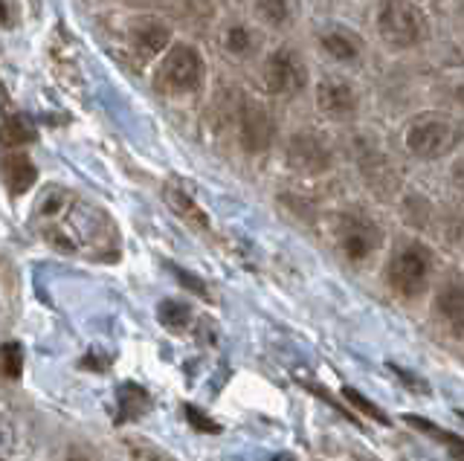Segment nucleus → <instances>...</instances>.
<instances>
[{
  "label": "nucleus",
  "instance_id": "nucleus-2",
  "mask_svg": "<svg viewBox=\"0 0 464 461\" xmlns=\"http://www.w3.org/2000/svg\"><path fill=\"white\" fill-rule=\"evenodd\" d=\"M377 33L392 50H412L427 35V24L420 9L410 0H383L377 9Z\"/></svg>",
  "mask_w": 464,
  "mask_h": 461
},
{
  "label": "nucleus",
  "instance_id": "nucleus-11",
  "mask_svg": "<svg viewBox=\"0 0 464 461\" xmlns=\"http://www.w3.org/2000/svg\"><path fill=\"white\" fill-rule=\"evenodd\" d=\"M360 168H362V178H366V183H369V189H372L377 197L389 200L392 195L398 192L401 178H398L395 166H392L381 151H362V157H360Z\"/></svg>",
  "mask_w": 464,
  "mask_h": 461
},
{
  "label": "nucleus",
  "instance_id": "nucleus-16",
  "mask_svg": "<svg viewBox=\"0 0 464 461\" xmlns=\"http://www.w3.org/2000/svg\"><path fill=\"white\" fill-rule=\"evenodd\" d=\"M319 47H323L334 62H357V55H360L357 41L348 33H325L319 38Z\"/></svg>",
  "mask_w": 464,
  "mask_h": 461
},
{
  "label": "nucleus",
  "instance_id": "nucleus-12",
  "mask_svg": "<svg viewBox=\"0 0 464 461\" xmlns=\"http://www.w3.org/2000/svg\"><path fill=\"white\" fill-rule=\"evenodd\" d=\"M4 180H6L9 195H14V197H21V195H26L29 189H33L35 180H38V168H35L33 160H29V154H24L21 149L18 151H6V157H4Z\"/></svg>",
  "mask_w": 464,
  "mask_h": 461
},
{
  "label": "nucleus",
  "instance_id": "nucleus-22",
  "mask_svg": "<svg viewBox=\"0 0 464 461\" xmlns=\"http://www.w3.org/2000/svg\"><path fill=\"white\" fill-rule=\"evenodd\" d=\"M224 44H227V50L232 55H246V53L253 50V35H250L246 26H229Z\"/></svg>",
  "mask_w": 464,
  "mask_h": 461
},
{
  "label": "nucleus",
  "instance_id": "nucleus-20",
  "mask_svg": "<svg viewBox=\"0 0 464 461\" xmlns=\"http://www.w3.org/2000/svg\"><path fill=\"white\" fill-rule=\"evenodd\" d=\"M343 398H345V400H352V403H354V407H357V409H360L362 415H369V418H374V421H377V424H383V427L389 424V418H386V412H383L381 407H374V403H372V400H366V398H362V395L357 392V389H352V386H345V389H343Z\"/></svg>",
  "mask_w": 464,
  "mask_h": 461
},
{
  "label": "nucleus",
  "instance_id": "nucleus-18",
  "mask_svg": "<svg viewBox=\"0 0 464 461\" xmlns=\"http://www.w3.org/2000/svg\"><path fill=\"white\" fill-rule=\"evenodd\" d=\"M157 320L160 325H166L169 331H183L188 322H192V308L180 299H163L157 308Z\"/></svg>",
  "mask_w": 464,
  "mask_h": 461
},
{
  "label": "nucleus",
  "instance_id": "nucleus-6",
  "mask_svg": "<svg viewBox=\"0 0 464 461\" xmlns=\"http://www.w3.org/2000/svg\"><path fill=\"white\" fill-rule=\"evenodd\" d=\"M453 125L441 117H420L410 125L406 131V149H410L420 160H435L441 157L450 146H453Z\"/></svg>",
  "mask_w": 464,
  "mask_h": 461
},
{
  "label": "nucleus",
  "instance_id": "nucleus-26",
  "mask_svg": "<svg viewBox=\"0 0 464 461\" xmlns=\"http://www.w3.org/2000/svg\"><path fill=\"white\" fill-rule=\"evenodd\" d=\"M453 186H456V192L464 197V163H459V166L453 168Z\"/></svg>",
  "mask_w": 464,
  "mask_h": 461
},
{
  "label": "nucleus",
  "instance_id": "nucleus-23",
  "mask_svg": "<svg viewBox=\"0 0 464 461\" xmlns=\"http://www.w3.org/2000/svg\"><path fill=\"white\" fill-rule=\"evenodd\" d=\"M183 412H186V421L192 424L198 432H221V427H218L207 412H200L198 407H186Z\"/></svg>",
  "mask_w": 464,
  "mask_h": 461
},
{
  "label": "nucleus",
  "instance_id": "nucleus-5",
  "mask_svg": "<svg viewBox=\"0 0 464 461\" xmlns=\"http://www.w3.org/2000/svg\"><path fill=\"white\" fill-rule=\"evenodd\" d=\"M261 76H265L267 91L276 96H294L304 88V84H308V70H304L299 55L287 47L267 55Z\"/></svg>",
  "mask_w": 464,
  "mask_h": 461
},
{
  "label": "nucleus",
  "instance_id": "nucleus-4",
  "mask_svg": "<svg viewBox=\"0 0 464 461\" xmlns=\"http://www.w3.org/2000/svg\"><path fill=\"white\" fill-rule=\"evenodd\" d=\"M337 247L348 262H366V258L383 244V233L372 218L362 215H343L337 224Z\"/></svg>",
  "mask_w": 464,
  "mask_h": 461
},
{
  "label": "nucleus",
  "instance_id": "nucleus-8",
  "mask_svg": "<svg viewBox=\"0 0 464 461\" xmlns=\"http://www.w3.org/2000/svg\"><path fill=\"white\" fill-rule=\"evenodd\" d=\"M287 163L294 171H302V175H325L334 166V154L331 149L325 146L323 139L316 134H308V131H299L287 139Z\"/></svg>",
  "mask_w": 464,
  "mask_h": 461
},
{
  "label": "nucleus",
  "instance_id": "nucleus-17",
  "mask_svg": "<svg viewBox=\"0 0 464 461\" xmlns=\"http://www.w3.org/2000/svg\"><path fill=\"white\" fill-rule=\"evenodd\" d=\"M253 4L258 18L267 26H276V30H282V26L294 21V4L290 0H253Z\"/></svg>",
  "mask_w": 464,
  "mask_h": 461
},
{
  "label": "nucleus",
  "instance_id": "nucleus-7",
  "mask_svg": "<svg viewBox=\"0 0 464 461\" xmlns=\"http://www.w3.org/2000/svg\"><path fill=\"white\" fill-rule=\"evenodd\" d=\"M276 122L270 110L256 102V99H244L238 110V139L246 154H265L273 146Z\"/></svg>",
  "mask_w": 464,
  "mask_h": 461
},
{
  "label": "nucleus",
  "instance_id": "nucleus-10",
  "mask_svg": "<svg viewBox=\"0 0 464 461\" xmlns=\"http://www.w3.org/2000/svg\"><path fill=\"white\" fill-rule=\"evenodd\" d=\"M435 313L450 328V334L464 340V279H450L435 293Z\"/></svg>",
  "mask_w": 464,
  "mask_h": 461
},
{
  "label": "nucleus",
  "instance_id": "nucleus-27",
  "mask_svg": "<svg viewBox=\"0 0 464 461\" xmlns=\"http://www.w3.org/2000/svg\"><path fill=\"white\" fill-rule=\"evenodd\" d=\"M270 461H294V456H290V453H282V456H276V458H270Z\"/></svg>",
  "mask_w": 464,
  "mask_h": 461
},
{
  "label": "nucleus",
  "instance_id": "nucleus-9",
  "mask_svg": "<svg viewBox=\"0 0 464 461\" xmlns=\"http://www.w3.org/2000/svg\"><path fill=\"white\" fill-rule=\"evenodd\" d=\"M316 105L319 110L331 120H345L354 117L360 99L354 93V88L343 79H323L316 84Z\"/></svg>",
  "mask_w": 464,
  "mask_h": 461
},
{
  "label": "nucleus",
  "instance_id": "nucleus-24",
  "mask_svg": "<svg viewBox=\"0 0 464 461\" xmlns=\"http://www.w3.org/2000/svg\"><path fill=\"white\" fill-rule=\"evenodd\" d=\"M174 276H178V282H180L183 287H188L192 293H198V296H209L207 284H203L198 276H192V273H186V270H178V267H174Z\"/></svg>",
  "mask_w": 464,
  "mask_h": 461
},
{
  "label": "nucleus",
  "instance_id": "nucleus-28",
  "mask_svg": "<svg viewBox=\"0 0 464 461\" xmlns=\"http://www.w3.org/2000/svg\"><path fill=\"white\" fill-rule=\"evenodd\" d=\"M456 99L464 105V84H459V88H456Z\"/></svg>",
  "mask_w": 464,
  "mask_h": 461
},
{
  "label": "nucleus",
  "instance_id": "nucleus-19",
  "mask_svg": "<svg viewBox=\"0 0 464 461\" xmlns=\"http://www.w3.org/2000/svg\"><path fill=\"white\" fill-rule=\"evenodd\" d=\"M35 139V128L33 122H29L26 117H21V113H9L6 122H4V146L6 149H21L26 146V142Z\"/></svg>",
  "mask_w": 464,
  "mask_h": 461
},
{
  "label": "nucleus",
  "instance_id": "nucleus-21",
  "mask_svg": "<svg viewBox=\"0 0 464 461\" xmlns=\"http://www.w3.org/2000/svg\"><path fill=\"white\" fill-rule=\"evenodd\" d=\"M24 371V349L21 342H6L4 345V374L6 380H18Z\"/></svg>",
  "mask_w": 464,
  "mask_h": 461
},
{
  "label": "nucleus",
  "instance_id": "nucleus-13",
  "mask_svg": "<svg viewBox=\"0 0 464 461\" xmlns=\"http://www.w3.org/2000/svg\"><path fill=\"white\" fill-rule=\"evenodd\" d=\"M163 197H166L169 209L178 215V218H183V224L200 229V233H207V229H209V215L198 206V200L188 195L183 186L169 183L166 189H163Z\"/></svg>",
  "mask_w": 464,
  "mask_h": 461
},
{
  "label": "nucleus",
  "instance_id": "nucleus-1",
  "mask_svg": "<svg viewBox=\"0 0 464 461\" xmlns=\"http://www.w3.org/2000/svg\"><path fill=\"white\" fill-rule=\"evenodd\" d=\"M432 279V253L424 244H403L386 264V284L403 299H418L427 293Z\"/></svg>",
  "mask_w": 464,
  "mask_h": 461
},
{
  "label": "nucleus",
  "instance_id": "nucleus-15",
  "mask_svg": "<svg viewBox=\"0 0 464 461\" xmlns=\"http://www.w3.org/2000/svg\"><path fill=\"white\" fill-rule=\"evenodd\" d=\"M116 403H120V421H137V418H142L151 409L149 392L137 383H122L120 395H116Z\"/></svg>",
  "mask_w": 464,
  "mask_h": 461
},
{
  "label": "nucleus",
  "instance_id": "nucleus-29",
  "mask_svg": "<svg viewBox=\"0 0 464 461\" xmlns=\"http://www.w3.org/2000/svg\"><path fill=\"white\" fill-rule=\"evenodd\" d=\"M459 415H461V418H464V412H459Z\"/></svg>",
  "mask_w": 464,
  "mask_h": 461
},
{
  "label": "nucleus",
  "instance_id": "nucleus-25",
  "mask_svg": "<svg viewBox=\"0 0 464 461\" xmlns=\"http://www.w3.org/2000/svg\"><path fill=\"white\" fill-rule=\"evenodd\" d=\"M389 369H392V371H395V374H398V378H401V380H403L406 386H410V389H412V392H415V389H418V392H420V395H430V386H427L424 380H420V378H410V374H406L403 369H398V366H389Z\"/></svg>",
  "mask_w": 464,
  "mask_h": 461
},
{
  "label": "nucleus",
  "instance_id": "nucleus-14",
  "mask_svg": "<svg viewBox=\"0 0 464 461\" xmlns=\"http://www.w3.org/2000/svg\"><path fill=\"white\" fill-rule=\"evenodd\" d=\"M130 38H134V47L145 55H160L169 44H171V30L166 24L160 21H142L134 26V33H130Z\"/></svg>",
  "mask_w": 464,
  "mask_h": 461
},
{
  "label": "nucleus",
  "instance_id": "nucleus-3",
  "mask_svg": "<svg viewBox=\"0 0 464 461\" xmlns=\"http://www.w3.org/2000/svg\"><path fill=\"white\" fill-rule=\"evenodd\" d=\"M203 84V59L192 44H171L157 70V88L163 93H195Z\"/></svg>",
  "mask_w": 464,
  "mask_h": 461
}]
</instances>
